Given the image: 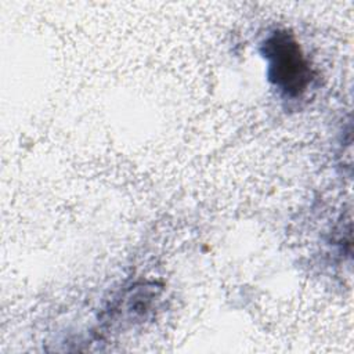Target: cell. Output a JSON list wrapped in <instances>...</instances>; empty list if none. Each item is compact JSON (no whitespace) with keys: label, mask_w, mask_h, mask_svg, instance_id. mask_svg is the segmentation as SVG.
Masks as SVG:
<instances>
[{"label":"cell","mask_w":354,"mask_h":354,"mask_svg":"<svg viewBox=\"0 0 354 354\" xmlns=\"http://www.w3.org/2000/svg\"><path fill=\"white\" fill-rule=\"evenodd\" d=\"M260 51L268 64V80L285 97L297 98L307 90L313 72L290 32L274 30L264 39Z\"/></svg>","instance_id":"obj_1"}]
</instances>
